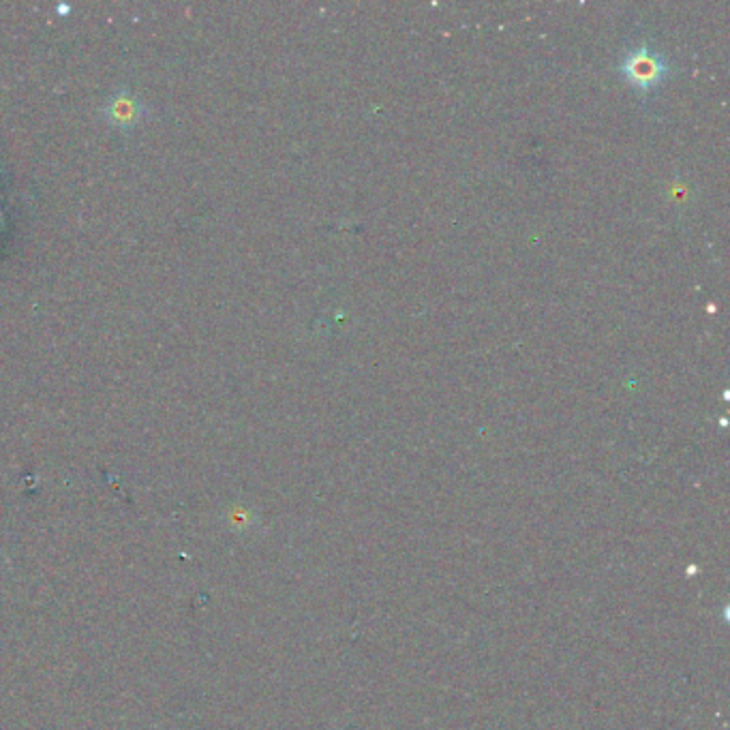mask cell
Returning a JSON list of instances; mask_svg holds the SVG:
<instances>
[{
	"instance_id": "obj_1",
	"label": "cell",
	"mask_w": 730,
	"mask_h": 730,
	"mask_svg": "<svg viewBox=\"0 0 730 730\" xmlns=\"http://www.w3.org/2000/svg\"><path fill=\"white\" fill-rule=\"evenodd\" d=\"M619 71L632 88H638V90H643V93H647V90L662 84L668 67L660 52L647 48V45H641V48H634L623 56Z\"/></svg>"
},
{
	"instance_id": "obj_2",
	"label": "cell",
	"mask_w": 730,
	"mask_h": 730,
	"mask_svg": "<svg viewBox=\"0 0 730 730\" xmlns=\"http://www.w3.org/2000/svg\"><path fill=\"white\" fill-rule=\"evenodd\" d=\"M103 116L112 127L131 129L142 120L144 105L129 93H116L103 105Z\"/></svg>"
}]
</instances>
